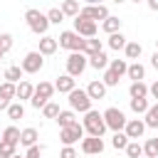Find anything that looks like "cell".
<instances>
[{
    "label": "cell",
    "mask_w": 158,
    "mask_h": 158,
    "mask_svg": "<svg viewBox=\"0 0 158 158\" xmlns=\"http://www.w3.org/2000/svg\"><path fill=\"white\" fill-rule=\"evenodd\" d=\"M81 126H84V131H86L89 136H101V138H104V133L109 131V128H106V123H104V116H101L96 109H89V111L84 114Z\"/></svg>",
    "instance_id": "1"
},
{
    "label": "cell",
    "mask_w": 158,
    "mask_h": 158,
    "mask_svg": "<svg viewBox=\"0 0 158 158\" xmlns=\"http://www.w3.org/2000/svg\"><path fill=\"white\" fill-rule=\"evenodd\" d=\"M25 22H27V27H30L35 35H47V30H49L47 12H40L37 7H30V10L25 12Z\"/></svg>",
    "instance_id": "2"
},
{
    "label": "cell",
    "mask_w": 158,
    "mask_h": 158,
    "mask_svg": "<svg viewBox=\"0 0 158 158\" xmlns=\"http://www.w3.org/2000/svg\"><path fill=\"white\" fill-rule=\"evenodd\" d=\"M67 96H69L67 101H69V109H72V111L86 114V111L91 109V99H89L86 89H77V86H74V89H72V91H69Z\"/></svg>",
    "instance_id": "3"
},
{
    "label": "cell",
    "mask_w": 158,
    "mask_h": 158,
    "mask_svg": "<svg viewBox=\"0 0 158 158\" xmlns=\"http://www.w3.org/2000/svg\"><path fill=\"white\" fill-rule=\"evenodd\" d=\"M57 89H54V84L52 81H40L37 86H35V91H32V99H30V104L35 106V109H42L49 99H52V94H54Z\"/></svg>",
    "instance_id": "4"
},
{
    "label": "cell",
    "mask_w": 158,
    "mask_h": 158,
    "mask_svg": "<svg viewBox=\"0 0 158 158\" xmlns=\"http://www.w3.org/2000/svg\"><path fill=\"white\" fill-rule=\"evenodd\" d=\"M57 44H59L62 49H69V52H81V47H84V37L77 35L74 30H64V32H59Z\"/></svg>",
    "instance_id": "5"
},
{
    "label": "cell",
    "mask_w": 158,
    "mask_h": 158,
    "mask_svg": "<svg viewBox=\"0 0 158 158\" xmlns=\"http://www.w3.org/2000/svg\"><path fill=\"white\" fill-rule=\"evenodd\" d=\"M89 67V57L84 52H69L67 57V74H72L74 79L84 74V69Z\"/></svg>",
    "instance_id": "6"
},
{
    "label": "cell",
    "mask_w": 158,
    "mask_h": 158,
    "mask_svg": "<svg viewBox=\"0 0 158 158\" xmlns=\"http://www.w3.org/2000/svg\"><path fill=\"white\" fill-rule=\"evenodd\" d=\"M101 116H104V123H106L109 131H123V126H126V121H128L126 114H123L121 109H116V106H109Z\"/></svg>",
    "instance_id": "7"
},
{
    "label": "cell",
    "mask_w": 158,
    "mask_h": 158,
    "mask_svg": "<svg viewBox=\"0 0 158 158\" xmlns=\"http://www.w3.org/2000/svg\"><path fill=\"white\" fill-rule=\"evenodd\" d=\"M79 138H84V126H81L79 121L72 123V126L59 128V141H62V146H74Z\"/></svg>",
    "instance_id": "8"
},
{
    "label": "cell",
    "mask_w": 158,
    "mask_h": 158,
    "mask_svg": "<svg viewBox=\"0 0 158 158\" xmlns=\"http://www.w3.org/2000/svg\"><path fill=\"white\" fill-rule=\"evenodd\" d=\"M20 67H22V72H25V74H37V72L44 67V57H42L40 52H27V54L22 57Z\"/></svg>",
    "instance_id": "9"
},
{
    "label": "cell",
    "mask_w": 158,
    "mask_h": 158,
    "mask_svg": "<svg viewBox=\"0 0 158 158\" xmlns=\"http://www.w3.org/2000/svg\"><path fill=\"white\" fill-rule=\"evenodd\" d=\"M74 32H77V35H81V37H96L99 25H96L94 20H89V17L77 15V17H74Z\"/></svg>",
    "instance_id": "10"
},
{
    "label": "cell",
    "mask_w": 158,
    "mask_h": 158,
    "mask_svg": "<svg viewBox=\"0 0 158 158\" xmlns=\"http://www.w3.org/2000/svg\"><path fill=\"white\" fill-rule=\"evenodd\" d=\"M81 153L84 156H101L104 153V138L101 136H86V138H81Z\"/></svg>",
    "instance_id": "11"
},
{
    "label": "cell",
    "mask_w": 158,
    "mask_h": 158,
    "mask_svg": "<svg viewBox=\"0 0 158 158\" xmlns=\"http://www.w3.org/2000/svg\"><path fill=\"white\" fill-rule=\"evenodd\" d=\"M79 15H81V17L94 20V22H99V20L109 17V7H106L104 2H99V5H84V7L79 10Z\"/></svg>",
    "instance_id": "12"
},
{
    "label": "cell",
    "mask_w": 158,
    "mask_h": 158,
    "mask_svg": "<svg viewBox=\"0 0 158 158\" xmlns=\"http://www.w3.org/2000/svg\"><path fill=\"white\" fill-rule=\"evenodd\" d=\"M123 133H126L131 141L143 138V133H146V123H143V118H128L126 126H123Z\"/></svg>",
    "instance_id": "13"
},
{
    "label": "cell",
    "mask_w": 158,
    "mask_h": 158,
    "mask_svg": "<svg viewBox=\"0 0 158 158\" xmlns=\"http://www.w3.org/2000/svg\"><path fill=\"white\" fill-rule=\"evenodd\" d=\"M74 86H77V79H74L72 74H59L57 81H54V89H57L59 94H69Z\"/></svg>",
    "instance_id": "14"
},
{
    "label": "cell",
    "mask_w": 158,
    "mask_h": 158,
    "mask_svg": "<svg viewBox=\"0 0 158 158\" xmlns=\"http://www.w3.org/2000/svg\"><path fill=\"white\" fill-rule=\"evenodd\" d=\"M106 84L101 81V79H94V81H89V86H86V94H89V99L91 101H96V99H104L106 96Z\"/></svg>",
    "instance_id": "15"
},
{
    "label": "cell",
    "mask_w": 158,
    "mask_h": 158,
    "mask_svg": "<svg viewBox=\"0 0 158 158\" xmlns=\"http://www.w3.org/2000/svg\"><path fill=\"white\" fill-rule=\"evenodd\" d=\"M37 141H40V131H37L35 126H27V128L20 131V146L30 148V146H35Z\"/></svg>",
    "instance_id": "16"
},
{
    "label": "cell",
    "mask_w": 158,
    "mask_h": 158,
    "mask_svg": "<svg viewBox=\"0 0 158 158\" xmlns=\"http://www.w3.org/2000/svg\"><path fill=\"white\" fill-rule=\"evenodd\" d=\"M57 47H59V44H57V37L42 35V40H40V49H37V52H40L42 57H49V54H54V52H57Z\"/></svg>",
    "instance_id": "17"
},
{
    "label": "cell",
    "mask_w": 158,
    "mask_h": 158,
    "mask_svg": "<svg viewBox=\"0 0 158 158\" xmlns=\"http://www.w3.org/2000/svg\"><path fill=\"white\" fill-rule=\"evenodd\" d=\"M32 91H35L32 81L22 79V81H17V89H15V99H20V101H30V99H32Z\"/></svg>",
    "instance_id": "18"
},
{
    "label": "cell",
    "mask_w": 158,
    "mask_h": 158,
    "mask_svg": "<svg viewBox=\"0 0 158 158\" xmlns=\"http://www.w3.org/2000/svg\"><path fill=\"white\" fill-rule=\"evenodd\" d=\"M126 74H128V79H131V81H141V79L146 77V67H143V64L136 59V62H131V64H128Z\"/></svg>",
    "instance_id": "19"
},
{
    "label": "cell",
    "mask_w": 158,
    "mask_h": 158,
    "mask_svg": "<svg viewBox=\"0 0 158 158\" xmlns=\"http://www.w3.org/2000/svg\"><path fill=\"white\" fill-rule=\"evenodd\" d=\"M0 141L10 143V146H20V128L17 126H7L2 133H0Z\"/></svg>",
    "instance_id": "20"
},
{
    "label": "cell",
    "mask_w": 158,
    "mask_h": 158,
    "mask_svg": "<svg viewBox=\"0 0 158 158\" xmlns=\"http://www.w3.org/2000/svg\"><path fill=\"white\" fill-rule=\"evenodd\" d=\"M59 10L64 12V17H77L79 10H81V5H79V0H62Z\"/></svg>",
    "instance_id": "21"
},
{
    "label": "cell",
    "mask_w": 158,
    "mask_h": 158,
    "mask_svg": "<svg viewBox=\"0 0 158 158\" xmlns=\"http://www.w3.org/2000/svg\"><path fill=\"white\" fill-rule=\"evenodd\" d=\"M101 40H96V37H84V47H81V52L86 54V57H91V54H96V52H101Z\"/></svg>",
    "instance_id": "22"
},
{
    "label": "cell",
    "mask_w": 158,
    "mask_h": 158,
    "mask_svg": "<svg viewBox=\"0 0 158 158\" xmlns=\"http://www.w3.org/2000/svg\"><path fill=\"white\" fill-rule=\"evenodd\" d=\"M128 96H131V99H143V96H148V84H143V79H141V81H131Z\"/></svg>",
    "instance_id": "23"
},
{
    "label": "cell",
    "mask_w": 158,
    "mask_h": 158,
    "mask_svg": "<svg viewBox=\"0 0 158 158\" xmlns=\"http://www.w3.org/2000/svg\"><path fill=\"white\" fill-rule=\"evenodd\" d=\"M5 111H7V118H10V121L25 118V106H22V101H10V106H7Z\"/></svg>",
    "instance_id": "24"
},
{
    "label": "cell",
    "mask_w": 158,
    "mask_h": 158,
    "mask_svg": "<svg viewBox=\"0 0 158 158\" xmlns=\"http://www.w3.org/2000/svg\"><path fill=\"white\" fill-rule=\"evenodd\" d=\"M143 116H146V118H143L146 128H158V101H156V104H151V106H148V111H146Z\"/></svg>",
    "instance_id": "25"
},
{
    "label": "cell",
    "mask_w": 158,
    "mask_h": 158,
    "mask_svg": "<svg viewBox=\"0 0 158 158\" xmlns=\"http://www.w3.org/2000/svg\"><path fill=\"white\" fill-rule=\"evenodd\" d=\"M121 25H123V22H121L118 17H114V15H109V17H104V20H101V30H104L106 35L118 32V30H121Z\"/></svg>",
    "instance_id": "26"
},
{
    "label": "cell",
    "mask_w": 158,
    "mask_h": 158,
    "mask_svg": "<svg viewBox=\"0 0 158 158\" xmlns=\"http://www.w3.org/2000/svg\"><path fill=\"white\" fill-rule=\"evenodd\" d=\"M126 42H128V40L123 37V32H121V30H118V32H111V35H109V40H106V44H109L111 49H116V52H118V49H123V47H126Z\"/></svg>",
    "instance_id": "27"
},
{
    "label": "cell",
    "mask_w": 158,
    "mask_h": 158,
    "mask_svg": "<svg viewBox=\"0 0 158 158\" xmlns=\"http://www.w3.org/2000/svg\"><path fill=\"white\" fill-rule=\"evenodd\" d=\"M54 121L59 123V128H64V126H72V123H77V111H72V109H67V111H59Z\"/></svg>",
    "instance_id": "28"
},
{
    "label": "cell",
    "mask_w": 158,
    "mask_h": 158,
    "mask_svg": "<svg viewBox=\"0 0 158 158\" xmlns=\"http://www.w3.org/2000/svg\"><path fill=\"white\" fill-rule=\"evenodd\" d=\"M123 52H126V59H138L141 57V52H143V47H141V42H133V40H128L126 42V47H123Z\"/></svg>",
    "instance_id": "29"
},
{
    "label": "cell",
    "mask_w": 158,
    "mask_h": 158,
    "mask_svg": "<svg viewBox=\"0 0 158 158\" xmlns=\"http://www.w3.org/2000/svg\"><path fill=\"white\" fill-rule=\"evenodd\" d=\"M89 67H94V69H106V67H109V57H106V52L101 49V52L91 54V57H89Z\"/></svg>",
    "instance_id": "30"
},
{
    "label": "cell",
    "mask_w": 158,
    "mask_h": 158,
    "mask_svg": "<svg viewBox=\"0 0 158 158\" xmlns=\"http://www.w3.org/2000/svg\"><path fill=\"white\" fill-rule=\"evenodd\" d=\"M22 67L20 64H10L7 69H5V81H12V84H17V81H22Z\"/></svg>",
    "instance_id": "31"
},
{
    "label": "cell",
    "mask_w": 158,
    "mask_h": 158,
    "mask_svg": "<svg viewBox=\"0 0 158 158\" xmlns=\"http://www.w3.org/2000/svg\"><path fill=\"white\" fill-rule=\"evenodd\" d=\"M128 106H131V111H133V114H138V116H141V114H146V111H148V106H151V104H148V96H143V99H131V101H128Z\"/></svg>",
    "instance_id": "32"
},
{
    "label": "cell",
    "mask_w": 158,
    "mask_h": 158,
    "mask_svg": "<svg viewBox=\"0 0 158 158\" xmlns=\"http://www.w3.org/2000/svg\"><path fill=\"white\" fill-rule=\"evenodd\" d=\"M123 151H126L128 158H141V156H143V143H138V141H128Z\"/></svg>",
    "instance_id": "33"
},
{
    "label": "cell",
    "mask_w": 158,
    "mask_h": 158,
    "mask_svg": "<svg viewBox=\"0 0 158 158\" xmlns=\"http://www.w3.org/2000/svg\"><path fill=\"white\" fill-rule=\"evenodd\" d=\"M128 141H131V138H128V136H126L123 131H114V138H111V146H114L116 151H123Z\"/></svg>",
    "instance_id": "34"
},
{
    "label": "cell",
    "mask_w": 158,
    "mask_h": 158,
    "mask_svg": "<svg viewBox=\"0 0 158 158\" xmlns=\"http://www.w3.org/2000/svg\"><path fill=\"white\" fill-rule=\"evenodd\" d=\"M12 44H15L12 35H10V32H0V54H7V52L12 49Z\"/></svg>",
    "instance_id": "35"
},
{
    "label": "cell",
    "mask_w": 158,
    "mask_h": 158,
    "mask_svg": "<svg viewBox=\"0 0 158 158\" xmlns=\"http://www.w3.org/2000/svg\"><path fill=\"white\" fill-rule=\"evenodd\" d=\"M143 156L158 158V136H156V138H148V141L143 143Z\"/></svg>",
    "instance_id": "36"
},
{
    "label": "cell",
    "mask_w": 158,
    "mask_h": 158,
    "mask_svg": "<svg viewBox=\"0 0 158 158\" xmlns=\"http://www.w3.org/2000/svg\"><path fill=\"white\" fill-rule=\"evenodd\" d=\"M109 69H114L118 77H123L126 69H128V62L126 59H109Z\"/></svg>",
    "instance_id": "37"
},
{
    "label": "cell",
    "mask_w": 158,
    "mask_h": 158,
    "mask_svg": "<svg viewBox=\"0 0 158 158\" xmlns=\"http://www.w3.org/2000/svg\"><path fill=\"white\" fill-rule=\"evenodd\" d=\"M101 81H104L106 86H118L121 77H118V74H116L114 69H109V67H106V69H104V79H101Z\"/></svg>",
    "instance_id": "38"
},
{
    "label": "cell",
    "mask_w": 158,
    "mask_h": 158,
    "mask_svg": "<svg viewBox=\"0 0 158 158\" xmlns=\"http://www.w3.org/2000/svg\"><path fill=\"white\" fill-rule=\"evenodd\" d=\"M59 111H62V109H59V104H54L52 99H49V101L42 106V114H44V118H57V114H59Z\"/></svg>",
    "instance_id": "39"
},
{
    "label": "cell",
    "mask_w": 158,
    "mask_h": 158,
    "mask_svg": "<svg viewBox=\"0 0 158 158\" xmlns=\"http://www.w3.org/2000/svg\"><path fill=\"white\" fill-rule=\"evenodd\" d=\"M47 20H49V25H62V22H64V12H62L59 7H52V10L47 12Z\"/></svg>",
    "instance_id": "40"
},
{
    "label": "cell",
    "mask_w": 158,
    "mask_h": 158,
    "mask_svg": "<svg viewBox=\"0 0 158 158\" xmlns=\"http://www.w3.org/2000/svg\"><path fill=\"white\" fill-rule=\"evenodd\" d=\"M15 89H17V84H12V81H2L0 84V94L7 96V99H15Z\"/></svg>",
    "instance_id": "41"
},
{
    "label": "cell",
    "mask_w": 158,
    "mask_h": 158,
    "mask_svg": "<svg viewBox=\"0 0 158 158\" xmlns=\"http://www.w3.org/2000/svg\"><path fill=\"white\" fill-rule=\"evenodd\" d=\"M12 153H17V146H10V143L0 141V158H10Z\"/></svg>",
    "instance_id": "42"
},
{
    "label": "cell",
    "mask_w": 158,
    "mask_h": 158,
    "mask_svg": "<svg viewBox=\"0 0 158 158\" xmlns=\"http://www.w3.org/2000/svg\"><path fill=\"white\" fill-rule=\"evenodd\" d=\"M59 158H79V153H77L74 146H64V148L59 151Z\"/></svg>",
    "instance_id": "43"
},
{
    "label": "cell",
    "mask_w": 158,
    "mask_h": 158,
    "mask_svg": "<svg viewBox=\"0 0 158 158\" xmlns=\"http://www.w3.org/2000/svg\"><path fill=\"white\" fill-rule=\"evenodd\" d=\"M25 158H42V146H30L27 148V153H25Z\"/></svg>",
    "instance_id": "44"
},
{
    "label": "cell",
    "mask_w": 158,
    "mask_h": 158,
    "mask_svg": "<svg viewBox=\"0 0 158 158\" xmlns=\"http://www.w3.org/2000/svg\"><path fill=\"white\" fill-rule=\"evenodd\" d=\"M148 94H151V96H153V99L158 101V81H153V84L148 86Z\"/></svg>",
    "instance_id": "45"
},
{
    "label": "cell",
    "mask_w": 158,
    "mask_h": 158,
    "mask_svg": "<svg viewBox=\"0 0 158 158\" xmlns=\"http://www.w3.org/2000/svg\"><path fill=\"white\" fill-rule=\"evenodd\" d=\"M10 101H12V99H7V96H2V94H0V111H5V109L10 106Z\"/></svg>",
    "instance_id": "46"
},
{
    "label": "cell",
    "mask_w": 158,
    "mask_h": 158,
    "mask_svg": "<svg viewBox=\"0 0 158 158\" xmlns=\"http://www.w3.org/2000/svg\"><path fill=\"white\" fill-rule=\"evenodd\" d=\"M151 67H153V69H158V49H156V52H153V57H151Z\"/></svg>",
    "instance_id": "47"
},
{
    "label": "cell",
    "mask_w": 158,
    "mask_h": 158,
    "mask_svg": "<svg viewBox=\"0 0 158 158\" xmlns=\"http://www.w3.org/2000/svg\"><path fill=\"white\" fill-rule=\"evenodd\" d=\"M146 5H148L153 12H158V0H146Z\"/></svg>",
    "instance_id": "48"
},
{
    "label": "cell",
    "mask_w": 158,
    "mask_h": 158,
    "mask_svg": "<svg viewBox=\"0 0 158 158\" xmlns=\"http://www.w3.org/2000/svg\"><path fill=\"white\" fill-rule=\"evenodd\" d=\"M84 2H86V5H99L101 0H84Z\"/></svg>",
    "instance_id": "49"
},
{
    "label": "cell",
    "mask_w": 158,
    "mask_h": 158,
    "mask_svg": "<svg viewBox=\"0 0 158 158\" xmlns=\"http://www.w3.org/2000/svg\"><path fill=\"white\" fill-rule=\"evenodd\" d=\"M10 158H25V156H20V153H12V156H10Z\"/></svg>",
    "instance_id": "50"
},
{
    "label": "cell",
    "mask_w": 158,
    "mask_h": 158,
    "mask_svg": "<svg viewBox=\"0 0 158 158\" xmlns=\"http://www.w3.org/2000/svg\"><path fill=\"white\" fill-rule=\"evenodd\" d=\"M114 2H116V5H121V2H126V0H114Z\"/></svg>",
    "instance_id": "51"
},
{
    "label": "cell",
    "mask_w": 158,
    "mask_h": 158,
    "mask_svg": "<svg viewBox=\"0 0 158 158\" xmlns=\"http://www.w3.org/2000/svg\"><path fill=\"white\" fill-rule=\"evenodd\" d=\"M131 2H143V0H131Z\"/></svg>",
    "instance_id": "52"
},
{
    "label": "cell",
    "mask_w": 158,
    "mask_h": 158,
    "mask_svg": "<svg viewBox=\"0 0 158 158\" xmlns=\"http://www.w3.org/2000/svg\"><path fill=\"white\" fill-rule=\"evenodd\" d=\"M156 49H158V40H156Z\"/></svg>",
    "instance_id": "53"
},
{
    "label": "cell",
    "mask_w": 158,
    "mask_h": 158,
    "mask_svg": "<svg viewBox=\"0 0 158 158\" xmlns=\"http://www.w3.org/2000/svg\"><path fill=\"white\" fill-rule=\"evenodd\" d=\"M141 158H151V156H141Z\"/></svg>",
    "instance_id": "54"
},
{
    "label": "cell",
    "mask_w": 158,
    "mask_h": 158,
    "mask_svg": "<svg viewBox=\"0 0 158 158\" xmlns=\"http://www.w3.org/2000/svg\"><path fill=\"white\" fill-rule=\"evenodd\" d=\"M86 158H94V156H86Z\"/></svg>",
    "instance_id": "55"
},
{
    "label": "cell",
    "mask_w": 158,
    "mask_h": 158,
    "mask_svg": "<svg viewBox=\"0 0 158 158\" xmlns=\"http://www.w3.org/2000/svg\"><path fill=\"white\" fill-rule=\"evenodd\" d=\"M0 59H2V54H0Z\"/></svg>",
    "instance_id": "56"
}]
</instances>
